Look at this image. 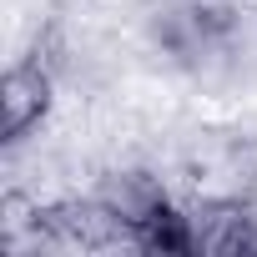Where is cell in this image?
Segmentation results:
<instances>
[{
    "label": "cell",
    "instance_id": "obj_1",
    "mask_svg": "<svg viewBox=\"0 0 257 257\" xmlns=\"http://www.w3.org/2000/svg\"><path fill=\"white\" fill-rule=\"evenodd\" d=\"M51 106H56V71L41 61H16L0 81V132H6V142L41 132Z\"/></svg>",
    "mask_w": 257,
    "mask_h": 257
}]
</instances>
